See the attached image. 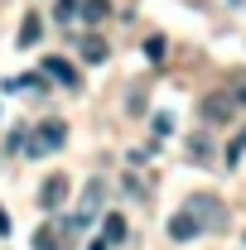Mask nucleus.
<instances>
[{"mask_svg":"<svg viewBox=\"0 0 246 250\" xmlns=\"http://www.w3.org/2000/svg\"><path fill=\"white\" fill-rule=\"evenodd\" d=\"M145 53H150V58H164V39H159V34L145 39Z\"/></svg>","mask_w":246,"mask_h":250,"instance_id":"nucleus-13","label":"nucleus"},{"mask_svg":"<svg viewBox=\"0 0 246 250\" xmlns=\"http://www.w3.org/2000/svg\"><path fill=\"white\" fill-rule=\"evenodd\" d=\"M77 15V0H58V20H73Z\"/></svg>","mask_w":246,"mask_h":250,"instance_id":"nucleus-14","label":"nucleus"},{"mask_svg":"<svg viewBox=\"0 0 246 250\" xmlns=\"http://www.w3.org/2000/svg\"><path fill=\"white\" fill-rule=\"evenodd\" d=\"M63 197H68V178H49V183H44V192H39V207H58Z\"/></svg>","mask_w":246,"mask_h":250,"instance_id":"nucleus-6","label":"nucleus"},{"mask_svg":"<svg viewBox=\"0 0 246 250\" xmlns=\"http://www.w3.org/2000/svg\"><path fill=\"white\" fill-rule=\"evenodd\" d=\"M20 43H39V15H25V29H20Z\"/></svg>","mask_w":246,"mask_h":250,"instance_id":"nucleus-10","label":"nucleus"},{"mask_svg":"<svg viewBox=\"0 0 246 250\" xmlns=\"http://www.w3.org/2000/svg\"><path fill=\"white\" fill-rule=\"evenodd\" d=\"M44 77H53V82H63V87H77V72H73L68 58H44Z\"/></svg>","mask_w":246,"mask_h":250,"instance_id":"nucleus-5","label":"nucleus"},{"mask_svg":"<svg viewBox=\"0 0 246 250\" xmlns=\"http://www.w3.org/2000/svg\"><path fill=\"white\" fill-rule=\"evenodd\" d=\"M97 207H101V183H87V192H82V207H77V217H73V231H82V226H87V221L97 217Z\"/></svg>","mask_w":246,"mask_h":250,"instance_id":"nucleus-4","label":"nucleus"},{"mask_svg":"<svg viewBox=\"0 0 246 250\" xmlns=\"http://www.w3.org/2000/svg\"><path fill=\"white\" fill-rule=\"evenodd\" d=\"M77 10H82L87 20H106V10H111V5H106V0H77Z\"/></svg>","mask_w":246,"mask_h":250,"instance_id":"nucleus-8","label":"nucleus"},{"mask_svg":"<svg viewBox=\"0 0 246 250\" xmlns=\"http://www.w3.org/2000/svg\"><path fill=\"white\" fill-rule=\"evenodd\" d=\"M169 236H174V241H193V236H203V221H198V212H193V207L174 212V217H169Z\"/></svg>","mask_w":246,"mask_h":250,"instance_id":"nucleus-3","label":"nucleus"},{"mask_svg":"<svg viewBox=\"0 0 246 250\" xmlns=\"http://www.w3.org/2000/svg\"><path fill=\"white\" fill-rule=\"evenodd\" d=\"M82 53H87L92 62H101V58H106V43H101V39H87V43H82Z\"/></svg>","mask_w":246,"mask_h":250,"instance_id":"nucleus-11","label":"nucleus"},{"mask_svg":"<svg viewBox=\"0 0 246 250\" xmlns=\"http://www.w3.org/2000/svg\"><path fill=\"white\" fill-rule=\"evenodd\" d=\"M63 140H68L63 121H44L34 130V140H29V159H44V154H53V149H63Z\"/></svg>","mask_w":246,"mask_h":250,"instance_id":"nucleus-1","label":"nucleus"},{"mask_svg":"<svg viewBox=\"0 0 246 250\" xmlns=\"http://www.w3.org/2000/svg\"><path fill=\"white\" fill-rule=\"evenodd\" d=\"M227 96H232L237 106H246V72H237V77L227 82Z\"/></svg>","mask_w":246,"mask_h":250,"instance_id":"nucleus-9","label":"nucleus"},{"mask_svg":"<svg viewBox=\"0 0 246 250\" xmlns=\"http://www.w3.org/2000/svg\"><path fill=\"white\" fill-rule=\"evenodd\" d=\"M87 250H106V246H101V241H92V246H87Z\"/></svg>","mask_w":246,"mask_h":250,"instance_id":"nucleus-15","label":"nucleus"},{"mask_svg":"<svg viewBox=\"0 0 246 250\" xmlns=\"http://www.w3.org/2000/svg\"><path fill=\"white\" fill-rule=\"evenodd\" d=\"M242 149H246V130L232 140V145H227V164H237V159H242Z\"/></svg>","mask_w":246,"mask_h":250,"instance_id":"nucleus-12","label":"nucleus"},{"mask_svg":"<svg viewBox=\"0 0 246 250\" xmlns=\"http://www.w3.org/2000/svg\"><path fill=\"white\" fill-rule=\"evenodd\" d=\"M101 236H106V241H125V217L121 212H111V217L101 221Z\"/></svg>","mask_w":246,"mask_h":250,"instance_id":"nucleus-7","label":"nucleus"},{"mask_svg":"<svg viewBox=\"0 0 246 250\" xmlns=\"http://www.w3.org/2000/svg\"><path fill=\"white\" fill-rule=\"evenodd\" d=\"M237 111H242V106L227 96V87L203 96V121H208V125H227V121H237Z\"/></svg>","mask_w":246,"mask_h":250,"instance_id":"nucleus-2","label":"nucleus"}]
</instances>
